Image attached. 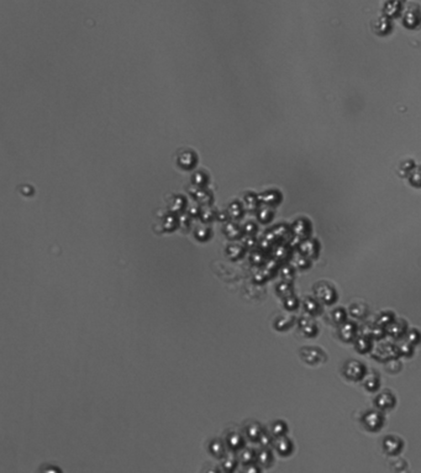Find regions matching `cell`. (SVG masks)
<instances>
[{"label":"cell","mask_w":421,"mask_h":473,"mask_svg":"<svg viewBox=\"0 0 421 473\" xmlns=\"http://www.w3.org/2000/svg\"><path fill=\"white\" fill-rule=\"evenodd\" d=\"M299 354L302 361L309 366H319L328 361V354L318 346H304Z\"/></svg>","instance_id":"obj_3"},{"label":"cell","mask_w":421,"mask_h":473,"mask_svg":"<svg viewBox=\"0 0 421 473\" xmlns=\"http://www.w3.org/2000/svg\"><path fill=\"white\" fill-rule=\"evenodd\" d=\"M386 329V336H390L394 340H400L404 338L408 332V322L404 319H396Z\"/></svg>","instance_id":"obj_10"},{"label":"cell","mask_w":421,"mask_h":473,"mask_svg":"<svg viewBox=\"0 0 421 473\" xmlns=\"http://www.w3.org/2000/svg\"><path fill=\"white\" fill-rule=\"evenodd\" d=\"M298 325L299 330H300L302 335L306 336V338H315V336L319 334V326H318L314 316H312V315L302 316L300 319H299Z\"/></svg>","instance_id":"obj_9"},{"label":"cell","mask_w":421,"mask_h":473,"mask_svg":"<svg viewBox=\"0 0 421 473\" xmlns=\"http://www.w3.org/2000/svg\"><path fill=\"white\" fill-rule=\"evenodd\" d=\"M367 367L363 362L358 360H348L342 366V374L346 380H352V382H361V380L364 376Z\"/></svg>","instance_id":"obj_4"},{"label":"cell","mask_w":421,"mask_h":473,"mask_svg":"<svg viewBox=\"0 0 421 473\" xmlns=\"http://www.w3.org/2000/svg\"><path fill=\"white\" fill-rule=\"evenodd\" d=\"M362 426L364 428L367 432H377L383 428L384 422H386V418L382 410H367L361 416Z\"/></svg>","instance_id":"obj_5"},{"label":"cell","mask_w":421,"mask_h":473,"mask_svg":"<svg viewBox=\"0 0 421 473\" xmlns=\"http://www.w3.org/2000/svg\"><path fill=\"white\" fill-rule=\"evenodd\" d=\"M370 354L378 361L386 362L389 358H399L400 357V351H399V346L396 344L384 342V341L380 340L373 345Z\"/></svg>","instance_id":"obj_2"},{"label":"cell","mask_w":421,"mask_h":473,"mask_svg":"<svg viewBox=\"0 0 421 473\" xmlns=\"http://www.w3.org/2000/svg\"><path fill=\"white\" fill-rule=\"evenodd\" d=\"M312 292H314L315 298L324 306H332L338 300V290L332 284L325 282V280H320V282L315 283Z\"/></svg>","instance_id":"obj_1"},{"label":"cell","mask_w":421,"mask_h":473,"mask_svg":"<svg viewBox=\"0 0 421 473\" xmlns=\"http://www.w3.org/2000/svg\"><path fill=\"white\" fill-rule=\"evenodd\" d=\"M383 451L388 456H398L404 448V441L396 435H388L382 441Z\"/></svg>","instance_id":"obj_6"},{"label":"cell","mask_w":421,"mask_h":473,"mask_svg":"<svg viewBox=\"0 0 421 473\" xmlns=\"http://www.w3.org/2000/svg\"><path fill=\"white\" fill-rule=\"evenodd\" d=\"M348 312L354 319H366L370 314V308L366 303H354L350 306Z\"/></svg>","instance_id":"obj_14"},{"label":"cell","mask_w":421,"mask_h":473,"mask_svg":"<svg viewBox=\"0 0 421 473\" xmlns=\"http://www.w3.org/2000/svg\"><path fill=\"white\" fill-rule=\"evenodd\" d=\"M362 387L368 392H376L380 387V376L376 370H367L361 380Z\"/></svg>","instance_id":"obj_11"},{"label":"cell","mask_w":421,"mask_h":473,"mask_svg":"<svg viewBox=\"0 0 421 473\" xmlns=\"http://www.w3.org/2000/svg\"><path fill=\"white\" fill-rule=\"evenodd\" d=\"M260 458H261L262 464H270V460H272V457H270V454L268 452V451H263V452L261 454V457H260Z\"/></svg>","instance_id":"obj_30"},{"label":"cell","mask_w":421,"mask_h":473,"mask_svg":"<svg viewBox=\"0 0 421 473\" xmlns=\"http://www.w3.org/2000/svg\"><path fill=\"white\" fill-rule=\"evenodd\" d=\"M370 338H373L374 341H380L383 340L384 338L386 336V328L380 326L378 324H372V329H370Z\"/></svg>","instance_id":"obj_21"},{"label":"cell","mask_w":421,"mask_h":473,"mask_svg":"<svg viewBox=\"0 0 421 473\" xmlns=\"http://www.w3.org/2000/svg\"><path fill=\"white\" fill-rule=\"evenodd\" d=\"M302 308H304L308 315H312V316H318V315H320L321 312H322L321 303L315 296L314 298H312V296H305L304 300H302Z\"/></svg>","instance_id":"obj_13"},{"label":"cell","mask_w":421,"mask_h":473,"mask_svg":"<svg viewBox=\"0 0 421 473\" xmlns=\"http://www.w3.org/2000/svg\"><path fill=\"white\" fill-rule=\"evenodd\" d=\"M405 340L409 341L412 345L416 346L421 342V332L418 329H410L408 330L406 335H405Z\"/></svg>","instance_id":"obj_23"},{"label":"cell","mask_w":421,"mask_h":473,"mask_svg":"<svg viewBox=\"0 0 421 473\" xmlns=\"http://www.w3.org/2000/svg\"><path fill=\"white\" fill-rule=\"evenodd\" d=\"M280 276H282V278L284 280V282L290 283L292 280H293V277H294V270L292 267L282 268Z\"/></svg>","instance_id":"obj_28"},{"label":"cell","mask_w":421,"mask_h":473,"mask_svg":"<svg viewBox=\"0 0 421 473\" xmlns=\"http://www.w3.org/2000/svg\"><path fill=\"white\" fill-rule=\"evenodd\" d=\"M293 322H294V316L293 315L288 314V315H284V316L278 318L274 325H276V329L286 330L293 325Z\"/></svg>","instance_id":"obj_20"},{"label":"cell","mask_w":421,"mask_h":473,"mask_svg":"<svg viewBox=\"0 0 421 473\" xmlns=\"http://www.w3.org/2000/svg\"><path fill=\"white\" fill-rule=\"evenodd\" d=\"M300 251L304 256L309 258H316L319 254V244L314 240H306L300 246Z\"/></svg>","instance_id":"obj_15"},{"label":"cell","mask_w":421,"mask_h":473,"mask_svg":"<svg viewBox=\"0 0 421 473\" xmlns=\"http://www.w3.org/2000/svg\"><path fill=\"white\" fill-rule=\"evenodd\" d=\"M392 466L396 467V471H402V470L406 466V462L402 458H396V464H392Z\"/></svg>","instance_id":"obj_29"},{"label":"cell","mask_w":421,"mask_h":473,"mask_svg":"<svg viewBox=\"0 0 421 473\" xmlns=\"http://www.w3.org/2000/svg\"><path fill=\"white\" fill-rule=\"evenodd\" d=\"M272 432H273V435H274L276 438H280V436L286 435V432H288V428H286V422H274V425H273Z\"/></svg>","instance_id":"obj_26"},{"label":"cell","mask_w":421,"mask_h":473,"mask_svg":"<svg viewBox=\"0 0 421 473\" xmlns=\"http://www.w3.org/2000/svg\"><path fill=\"white\" fill-rule=\"evenodd\" d=\"M284 306L288 310H296L299 306V299L294 294L284 298Z\"/></svg>","instance_id":"obj_27"},{"label":"cell","mask_w":421,"mask_h":473,"mask_svg":"<svg viewBox=\"0 0 421 473\" xmlns=\"http://www.w3.org/2000/svg\"><path fill=\"white\" fill-rule=\"evenodd\" d=\"M396 314L393 312H383L378 315L377 320H376V324L380 325V326L386 328L392 324V322L396 320Z\"/></svg>","instance_id":"obj_17"},{"label":"cell","mask_w":421,"mask_h":473,"mask_svg":"<svg viewBox=\"0 0 421 473\" xmlns=\"http://www.w3.org/2000/svg\"><path fill=\"white\" fill-rule=\"evenodd\" d=\"M277 293L280 294V296H283V298H286V296L293 294V287H292L289 282L280 283V284L277 286Z\"/></svg>","instance_id":"obj_25"},{"label":"cell","mask_w":421,"mask_h":473,"mask_svg":"<svg viewBox=\"0 0 421 473\" xmlns=\"http://www.w3.org/2000/svg\"><path fill=\"white\" fill-rule=\"evenodd\" d=\"M402 364L399 358H389L384 362V368L388 373H392V374H396L402 370Z\"/></svg>","instance_id":"obj_18"},{"label":"cell","mask_w":421,"mask_h":473,"mask_svg":"<svg viewBox=\"0 0 421 473\" xmlns=\"http://www.w3.org/2000/svg\"><path fill=\"white\" fill-rule=\"evenodd\" d=\"M310 258L309 257L304 256V254H298L296 257H294V267L298 268V270H308L310 267Z\"/></svg>","instance_id":"obj_24"},{"label":"cell","mask_w":421,"mask_h":473,"mask_svg":"<svg viewBox=\"0 0 421 473\" xmlns=\"http://www.w3.org/2000/svg\"><path fill=\"white\" fill-rule=\"evenodd\" d=\"M396 396H394L393 392H390L388 390H382L374 399L376 408L380 409V410L382 412L390 410V409H393L394 406H396Z\"/></svg>","instance_id":"obj_7"},{"label":"cell","mask_w":421,"mask_h":473,"mask_svg":"<svg viewBox=\"0 0 421 473\" xmlns=\"http://www.w3.org/2000/svg\"><path fill=\"white\" fill-rule=\"evenodd\" d=\"M330 318L332 320L334 324L341 325L347 320V312L344 308H335L330 312Z\"/></svg>","instance_id":"obj_19"},{"label":"cell","mask_w":421,"mask_h":473,"mask_svg":"<svg viewBox=\"0 0 421 473\" xmlns=\"http://www.w3.org/2000/svg\"><path fill=\"white\" fill-rule=\"evenodd\" d=\"M276 448H277L278 452L282 454H289L293 451V442L289 440L286 436H280L276 441Z\"/></svg>","instance_id":"obj_16"},{"label":"cell","mask_w":421,"mask_h":473,"mask_svg":"<svg viewBox=\"0 0 421 473\" xmlns=\"http://www.w3.org/2000/svg\"><path fill=\"white\" fill-rule=\"evenodd\" d=\"M358 332L360 329L354 322L346 320V322H342L341 325H338V338H340L344 342H352V341H354V338L358 336Z\"/></svg>","instance_id":"obj_8"},{"label":"cell","mask_w":421,"mask_h":473,"mask_svg":"<svg viewBox=\"0 0 421 473\" xmlns=\"http://www.w3.org/2000/svg\"><path fill=\"white\" fill-rule=\"evenodd\" d=\"M398 346H399V351H400V356L406 357V358L412 357L415 348H414V345H412L409 341H406V340L402 341L400 344H398Z\"/></svg>","instance_id":"obj_22"},{"label":"cell","mask_w":421,"mask_h":473,"mask_svg":"<svg viewBox=\"0 0 421 473\" xmlns=\"http://www.w3.org/2000/svg\"><path fill=\"white\" fill-rule=\"evenodd\" d=\"M354 350L358 352V354H368V352H370V350L373 348V345H374V344H373L372 338L360 334V335L354 338Z\"/></svg>","instance_id":"obj_12"}]
</instances>
